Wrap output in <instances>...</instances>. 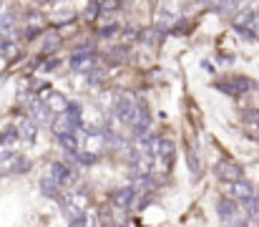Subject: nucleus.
<instances>
[{"label":"nucleus","mask_w":259,"mask_h":227,"mask_svg":"<svg viewBox=\"0 0 259 227\" xmlns=\"http://www.w3.org/2000/svg\"><path fill=\"white\" fill-rule=\"evenodd\" d=\"M187 159H189V167H192V174H199V162H196V157H194V154H187Z\"/></svg>","instance_id":"25"},{"label":"nucleus","mask_w":259,"mask_h":227,"mask_svg":"<svg viewBox=\"0 0 259 227\" xmlns=\"http://www.w3.org/2000/svg\"><path fill=\"white\" fill-rule=\"evenodd\" d=\"M0 10H3V3H0Z\"/></svg>","instance_id":"30"},{"label":"nucleus","mask_w":259,"mask_h":227,"mask_svg":"<svg viewBox=\"0 0 259 227\" xmlns=\"http://www.w3.org/2000/svg\"><path fill=\"white\" fill-rule=\"evenodd\" d=\"M58 63H61V61H58V58H51V61H48V63H46V71H53V68H56V66H58Z\"/></svg>","instance_id":"27"},{"label":"nucleus","mask_w":259,"mask_h":227,"mask_svg":"<svg viewBox=\"0 0 259 227\" xmlns=\"http://www.w3.org/2000/svg\"><path fill=\"white\" fill-rule=\"evenodd\" d=\"M78 162H81V164H96V162H98V154H91V151H81V154H78Z\"/></svg>","instance_id":"23"},{"label":"nucleus","mask_w":259,"mask_h":227,"mask_svg":"<svg viewBox=\"0 0 259 227\" xmlns=\"http://www.w3.org/2000/svg\"><path fill=\"white\" fill-rule=\"evenodd\" d=\"M41 192L48 197V200H61L63 195H61V184L53 179V177H43L41 179Z\"/></svg>","instance_id":"10"},{"label":"nucleus","mask_w":259,"mask_h":227,"mask_svg":"<svg viewBox=\"0 0 259 227\" xmlns=\"http://www.w3.org/2000/svg\"><path fill=\"white\" fill-rule=\"evenodd\" d=\"M111 202H114L119 210H131L133 202H136V189L133 187H121L114 192V197H111Z\"/></svg>","instance_id":"6"},{"label":"nucleus","mask_w":259,"mask_h":227,"mask_svg":"<svg viewBox=\"0 0 259 227\" xmlns=\"http://www.w3.org/2000/svg\"><path fill=\"white\" fill-rule=\"evenodd\" d=\"M126 56H129V48H126V46H116L114 51H111L108 58H111V61H124Z\"/></svg>","instance_id":"20"},{"label":"nucleus","mask_w":259,"mask_h":227,"mask_svg":"<svg viewBox=\"0 0 259 227\" xmlns=\"http://www.w3.org/2000/svg\"><path fill=\"white\" fill-rule=\"evenodd\" d=\"M0 30H5V33H15V18H13L10 13L0 15Z\"/></svg>","instance_id":"17"},{"label":"nucleus","mask_w":259,"mask_h":227,"mask_svg":"<svg viewBox=\"0 0 259 227\" xmlns=\"http://www.w3.org/2000/svg\"><path fill=\"white\" fill-rule=\"evenodd\" d=\"M227 192L234 197V200H252L254 197V184L247 182V179H239V182H227Z\"/></svg>","instance_id":"5"},{"label":"nucleus","mask_w":259,"mask_h":227,"mask_svg":"<svg viewBox=\"0 0 259 227\" xmlns=\"http://www.w3.org/2000/svg\"><path fill=\"white\" fill-rule=\"evenodd\" d=\"M219 61H221V63H232L234 58H232V56H219Z\"/></svg>","instance_id":"29"},{"label":"nucleus","mask_w":259,"mask_h":227,"mask_svg":"<svg viewBox=\"0 0 259 227\" xmlns=\"http://www.w3.org/2000/svg\"><path fill=\"white\" fill-rule=\"evenodd\" d=\"M257 192H259V189H257ZM257 197H259V195H257Z\"/></svg>","instance_id":"32"},{"label":"nucleus","mask_w":259,"mask_h":227,"mask_svg":"<svg viewBox=\"0 0 259 227\" xmlns=\"http://www.w3.org/2000/svg\"><path fill=\"white\" fill-rule=\"evenodd\" d=\"M247 121H254L259 129V111H247Z\"/></svg>","instance_id":"26"},{"label":"nucleus","mask_w":259,"mask_h":227,"mask_svg":"<svg viewBox=\"0 0 259 227\" xmlns=\"http://www.w3.org/2000/svg\"><path fill=\"white\" fill-rule=\"evenodd\" d=\"M18 139H20L18 129H5L3 134H0V149H3V146H10V144H15Z\"/></svg>","instance_id":"16"},{"label":"nucleus","mask_w":259,"mask_h":227,"mask_svg":"<svg viewBox=\"0 0 259 227\" xmlns=\"http://www.w3.org/2000/svg\"><path fill=\"white\" fill-rule=\"evenodd\" d=\"M68 227H96V220H93V215L81 212L78 217H73V220L68 222Z\"/></svg>","instance_id":"15"},{"label":"nucleus","mask_w":259,"mask_h":227,"mask_svg":"<svg viewBox=\"0 0 259 227\" xmlns=\"http://www.w3.org/2000/svg\"><path fill=\"white\" fill-rule=\"evenodd\" d=\"M65 119L73 124V129H81L83 126V109H81V104H68V109H65Z\"/></svg>","instance_id":"11"},{"label":"nucleus","mask_w":259,"mask_h":227,"mask_svg":"<svg viewBox=\"0 0 259 227\" xmlns=\"http://www.w3.org/2000/svg\"><path fill=\"white\" fill-rule=\"evenodd\" d=\"M216 210H219V217L224 220V222H234V217H237V212H239L237 202H234V200H227V197H221V200L216 202Z\"/></svg>","instance_id":"8"},{"label":"nucleus","mask_w":259,"mask_h":227,"mask_svg":"<svg viewBox=\"0 0 259 227\" xmlns=\"http://www.w3.org/2000/svg\"><path fill=\"white\" fill-rule=\"evenodd\" d=\"M28 111H30V119H33L35 124H53V119H56L43 96L28 99Z\"/></svg>","instance_id":"2"},{"label":"nucleus","mask_w":259,"mask_h":227,"mask_svg":"<svg viewBox=\"0 0 259 227\" xmlns=\"http://www.w3.org/2000/svg\"><path fill=\"white\" fill-rule=\"evenodd\" d=\"M114 114H116V119H119L121 124L133 126V124H136V116H138V104H136L131 96H121V99L116 101V106H114Z\"/></svg>","instance_id":"1"},{"label":"nucleus","mask_w":259,"mask_h":227,"mask_svg":"<svg viewBox=\"0 0 259 227\" xmlns=\"http://www.w3.org/2000/svg\"><path fill=\"white\" fill-rule=\"evenodd\" d=\"M98 10H101V3H88L86 5V20H96L98 18Z\"/></svg>","instance_id":"21"},{"label":"nucleus","mask_w":259,"mask_h":227,"mask_svg":"<svg viewBox=\"0 0 259 227\" xmlns=\"http://www.w3.org/2000/svg\"><path fill=\"white\" fill-rule=\"evenodd\" d=\"M58 141H61V146L65 149V154H70V157H78V154H81V144H78V136H76V134L58 136Z\"/></svg>","instance_id":"12"},{"label":"nucleus","mask_w":259,"mask_h":227,"mask_svg":"<svg viewBox=\"0 0 259 227\" xmlns=\"http://www.w3.org/2000/svg\"><path fill=\"white\" fill-rule=\"evenodd\" d=\"M101 81H103V71H101V68H93V71L88 73V84L96 86V84H101Z\"/></svg>","instance_id":"24"},{"label":"nucleus","mask_w":259,"mask_h":227,"mask_svg":"<svg viewBox=\"0 0 259 227\" xmlns=\"http://www.w3.org/2000/svg\"><path fill=\"white\" fill-rule=\"evenodd\" d=\"M43 99H46V104H48V109L56 114V116H61V114H65V109H68V101L58 94V91H51V94H43Z\"/></svg>","instance_id":"9"},{"label":"nucleus","mask_w":259,"mask_h":227,"mask_svg":"<svg viewBox=\"0 0 259 227\" xmlns=\"http://www.w3.org/2000/svg\"><path fill=\"white\" fill-rule=\"evenodd\" d=\"M18 134H20L23 141H33V139H35V121H33V119H25V121L18 126Z\"/></svg>","instance_id":"14"},{"label":"nucleus","mask_w":259,"mask_h":227,"mask_svg":"<svg viewBox=\"0 0 259 227\" xmlns=\"http://www.w3.org/2000/svg\"><path fill=\"white\" fill-rule=\"evenodd\" d=\"M0 51H3V56H8V58H15L18 56V43L3 41V43H0Z\"/></svg>","instance_id":"18"},{"label":"nucleus","mask_w":259,"mask_h":227,"mask_svg":"<svg viewBox=\"0 0 259 227\" xmlns=\"http://www.w3.org/2000/svg\"><path fill=\"white\" fill-rule=\"evenodd\" d=\"M119 33V23H108L101 28V38H111V35H116Z\"/></svg>","instance_id":"22"},{"label":"nucleus","mask_w":259,"mask_h":227,"mask_svg":"<svg viewBox=\"0 0 259 227\" xmlns=\"http://www.w3.org/2000/svg\"><path fill=\"white\" fill-rule=\"evenodd\" d=\"M93 53L91 51H78V53H73L70 56V61H68V66H70V71H76V73H91L93 71Z\"/></svg>","instance_id":"4"},{"label":"nucleus","mask_w":259,"mask_h":227,"mask_svg":"<svg viewBox=\"0 0 259 227\" xmlns=\"http://www.w3.org/2000/svg\"><path fill=\"white\" fill-rule=\"evenodd\" d=\"M58 43H61L58 35H48L46 41H43V53H53V51L58 48Z\"/></svg>","instance_id":"19"},{"label":"nucleus","mask_w":259,"mask_h":227,"mask_svg":"<svg viewBox=\"0 0 259 227\" xmlns=\"http://www.w3.org/2000/svg\"><path fill=\"white\" fill-rule=\"evenodd\" d=\"M252 30H254V35H259V13H257V18H254V25H252Z\"/></svg>","instance_id":"28"},{"label":"nucleus","mask_w":259,"mask_h":227,"mask_svg":"<svg viewBox=\"0 0 259 227\" xmlns=\"http://www.w3.org/2000/svg\"><path fill=\"white\" fill-rule=\"evenodd\" d=\"M0 174H3V169H0Z\"/></svg>","instance_id":"31"},{"label":"nucleus","mask_w":259,"mask_h":227,"mask_svg":"<svg viewBox=\"0 0 259 227\" xmlns=\"http://www.w3.org/2000/svg\"><path fill=\"white\" fill-rule=\"evenodd\" d=\"M174 151H176L174 141L161 136V139H159V151H156V157H159V159H164V162H171V159H174Z\"/></svg>","instance_id":"13"},{"label":"nucleus","mask_w":259,"mask_h":227,"mask_svg":"<svg viewBox=\"0 0 259 227\" xmlns=\"http://www.w3.org/2000/svg\"><path fill=\"white\" fill-rule=\"evenodd\" d=\"M216 174H219V179H229V182H239L242 179V167L239 164H234V162H219L216 164Z\"/></svg>","instance_id":"7"},{"label":"nucleus","mask_w":259,"mask_h":227,"mask_svg":"<svg viewBox=\"0 0 259 227\" xmlns=\"http://www.w3.org/2000/svg\"><path fill=\"white\" fill-rule=\"evenodd\" d=\"M51 177H53L61 187H70L73 182L78 179L76 167H68L65 162H53V164H51Z\"/></svg>","instance_id":"3"}]
</instances>
